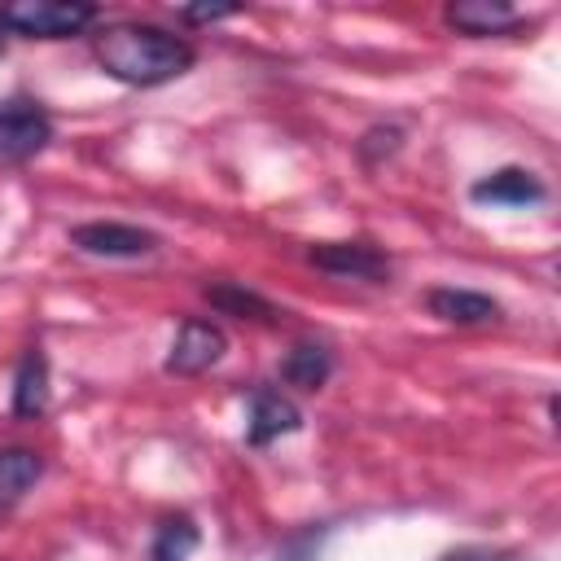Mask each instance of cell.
<instances>
[{
    "instance_id": "obj_1",
    "label": "cell",
    "mask_w": 561,
    "mask_h": 561,
    "mask_svg": "<svg viewBox=\"0 0 561 561\" xmlns=\"http://www.w3.org/2000/svg\"><path fill=\"white\" fill-rule=\"evenodd\" d=\"M96 66L127 88H162L197 66V48L153 22H110L92 35Z\"/></svg>"
},
{
    "instance_id": "obj_2",
    "label": "cell",
    "mask_w": 561,
    "mask_h": 561,
    "mask_svg": "<svg viewBox=\"0 0 561 561\" xmlns=\"http://www.w3.org/2000/svg\"><path fill=\"white\" fill-rule=\"evenodd\" d=\"M96 18L101 9L83 0H18L0 9V31L26 35V39H70V35H83Z\"/></svg>"
},
{
    "instance_id": "obj_3",
    "label": "cell",
    "mask_w": 561,
    "mask_h": 561,
    "mask_svg": "<svg viewBox=\"0 0 561 561\" xmlns=\"http://www.w3.org/2000/svg\"><path fill=\"white\" fill-rule=\"evenodd\" d=\"M53 114L31 96L0 101V167H26L53 145Z\"/></svg>"
},
{
    "instance_id": "obj_4",
    "label": "cell",
    "mask_w": 561,
    "mask_h": 561,
    "mask_svg": "<svg viewBox=\"0 0 561 561\" xmlns=\"http://www.w3.org/2000/svg\"><path fill=\"white\" fill-rule=\"evenodd\" d=\"M66 241L88 254V259H149L158 254L162 237L140 228V224H118V219H92V224H75L66 232Z\"/></svg>"
},
{
    "instance_id": "obj_5",
    "label": "cell",
    "mask_w": 561,
    "mask_h": 561,
    "mask_svg": "<svg viewBox=\"0 0 561 561\" xmlns=\"http://www.w3.org/2000/svg\"><path fill=\"white\" fill-rule=\"evenodd\" d=\"M307 263L324 276H342V280H368V285H390L394 263L381 245L373 241H316L307 250Z\"/></svg>"
},
{
    "instance_id": "obj_6",
    "label": "cell",
    "mask_w": 561,
    "mask_h": 561,
    "mask_svg": "<svg viewBox=\"0 0 561 561\" xmlns=\"http://www.w3.org/2000/svg\"><path fill=\"white\" fill-rule=\"evenodd\" d=\"M228 355V333L215 324V320H202V316H188L162 359V368L171 377H202L210 373L219 359Z\"/></svg>"
},
{
    "instance_id": "obj_7",
    "label": "cell",
    "mask_w": 561,
    "mask_h": 561,
    "mask_svg": "<svg viewBox=\"0 0 561 561\" xmlns=\"http://www.w3.org/2000/svg\"><path fill=\"white\" fill-rule=\"evenodd\" d=\"M298 430H302V408H298L285 390H276V386H254V390H250L245 430H241L245 447L263 451V447H272L276 438L298 434Z\"/></svg>"
},
{
    "instance_id": "obj_8",
    "label": "cell",
    "mask_w": 561,
    "mask_h": 561,
    "mask_svg": "<svg viewBox=\"0 0 561 561\" xmlns=\"http://www.w3.org/2000/svg\"><path fill=\"white\" fill-rule=\"evenodd\" d=\"M469 202L478 206H539L548 202V184L530 167H495L469 184Z\"/></svg>"
},
{
    "instance_id": "obj_9",
    "label": "cell",
    "mask_w": 561,
    "mask_h": 561,
    "mask_svg": "<svg viewBox=\"0 0 561 561\" xmlns=\"http://www.w3.org/2000/svg\"><path fill=\"white\" fill-rule=\"evenodd\" d=\"M425 311L443 324H456V329H478V324L504 320L500 298H491L482 289H460V285H434L425 294Z\"/></svg>"
},
{
    "instance_id": "obj_10",
    "label": "cell",
    "mask_w": 561,
    "mask_h": 561,
    "mask_svg": "<svg viewBox=\"0 0 561 561\" xmlns=\"http://www.w3.org/2000/svg\"><path fill=\"white\" fill-rule=\"evenodd\" d=\"M443 22L469 39H486V35H508L517 26H526V18L504 4V0H451L443 9Z\"/></svg>"
},
{
    "instance_id": "obj_11",
    "label": "cell",
    "mask_w": 561,
    "mask_h": 561,
    "mask_svg": "<svg viewBox=\"0 0 561 561\" xmlns=\"http://www.w3.org/2000/svg\"><path fill=\"white\" fill-rule=\"evenodd\" d=\"M202 298L219 311V316H232V320H254V324H280V307L272 298H263L259 289L241 285V280H206L202 285Z\"/></svg>"
},
{
    "instance_id": "obj_12",
    "label": "cell",
    "mask_w": 561,
    "mask_h": 561,
    "mask_svg": "<svg viewBox=\"0 0 561 561\" xmlns=\"http://www.w3.org/2000/svg\"><path fill=\"white\" fill-rule=\"evenodd\" d=\"M13 421H39L48 412V355L26 346L13 368Z\"/></svg>"
},
{
    "instance_id": "obj_13",
    "label": "cell",
    "mask_w": 561,
    "mask_h": 561,
    "mask_svg": "<svg viewBox=\"0 0 561 561\" xmlns=\"http://www.w3.org/2000/svg\"><path fill=\"white\" fill-rule=\"evenodd\" d=\"M44 478V456L35 447H0V517H9Z\"/></svg>"
},
{
    "instance_id": "obj_14",
    "label": "cell",
    "mask_w": 561,
    "mask_h": 561,
    "mask_svg": "<svg viewBox=\"0 0 561 561\" xmlns=\"http://www.w3.org/2000/svg\"><path fill=\"white\" fill-rule=\"evenodd\" d=\"M329 377H333V351L324 342H294L289 355L280 359V381L302 394L324 390Z\"/></svg>"
},
{
    "instance_id": "obj_15",
    "label": "cell",
    "mask_w": 561,
    "mask_h": 561,
    "mask_svg": "<svg viewBox=\"0 0 561 561\" xmlns=\"http://www.w3.org/2000/svg\"><path fill=\"white\" fill-rule=\"evenodd\" d=\"M202 543V530L188 513H175V517H162L153 539H149V561H188Z\"/></svg>"
},
{
    "instance_id": "obj_16",
    "label": "cell",
    "mask_w": 561,
    "mask_h": 561,
    "mask_svg": "<svg viewBox=\"0 0 561 561\" xmlns=\"http://www.w3.org/2000/svg\"><path fill=\"white\" fill-rule=\"evenodd\" d=\"M399 149H403V127H399V123H373V127L355 140V158H359L368 171L386 167Z\"/></svg>"
},
{
    "instance_id": "obj_17",
    "label": "cell",
    "mask_w": 561,
    "mask_h": 561,
    "mask_svg": "<svg viewBox=\"0 0 561 561\" xmlns=\"http://www.w3.org/2000/svg\"><path fill=\"white\" fill-rule=\"evenodd\" d=\"M324 535H329L324 526H302L298 535H289V539L276 548V561H316Z\"/></svg>"
},
{
    "instance_id": "obj_18",
    "label": "cell",
    "mask_w": 561,
    "mask_h": 561,
    "mask_svg": "<svg viewBox=\"0 0 561 561\" xmlns=\"http://www.w3.org/2000/svg\"><path fill=\"white\" fill-rule=\"evenodd\" d=\"M237 13H241V4H184L175 18H180L184 26H215V22L237 18Z\"/></svg>"
},
{
    "instance_id": "obj_19",
    "label": "cell",
    "mask_w": 561,
    "mask_h": 561,
    "mask_svg": "<svg viewBox=\"0 0 561 561\" xmlns=\"http://www.w3.org/2000/svg\"><path fill=\"white\" fill-rule=\"evenodd\" d=\"M443 561H522V557L495 552V548H456V552H447Z\"/></svg>"
},
{
    "instance_id": "obj_20",
    "label": "cell",
    "mask_w": 561,
    "mask_h": 561,
    "mask_svg": "<svg viewBox=\"0 0 561 561\" xmlns=\"http://www.w3.org/2000/svg\"><path fill=\"white\" fill-rule=\"evenodd\" d=\"M0 53H4V31H0Z\"/></svg>"
}]
</instances>
